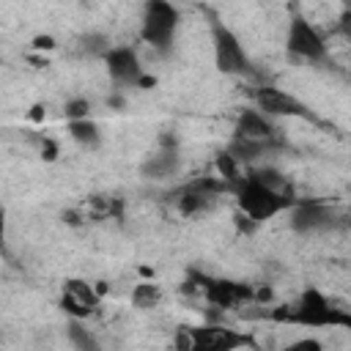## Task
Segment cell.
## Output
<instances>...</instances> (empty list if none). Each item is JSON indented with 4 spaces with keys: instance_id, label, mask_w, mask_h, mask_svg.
I'll list each match as a JSON object with an SVG mask.
<instances>
[{
    "instance_id": "1",
    "label": "cell",
    "mask_w": 351,
    "mask_h": 351,
    "mask_svg": "<svg viewBox=\"0 0 351 351\" xmlns=\"http://www.w3.org/2000/svg\"><path fill=\"white\" fill-rule=\"evenodd\" d=\"M274 321H285V324H299V326H348L351 329V313L335 307L324 291L318 288H304L302 296L296 299V304L291 307H274L271 310Z\"/></svg>"
},
{
    "instance_id": "5",
    "label": "cell",
    "mask_w": 351,
    "mask_h": 351,
    "mask_svg": "<svg viewBox=\"0 0 351 351\" xmlns=\"http://www.w3.org/2000/svg\"><path fill=\"white\" fill-rule=\"evenodd\" d=\"M178 30V11L165 3V0H151L143 8V25H140V36L145 44H151L154 49L167 52L173 44V36Z\"/></svg>"
},
{
    "instance_id": "9",
    "label": "cell",
    "mask_w": 351,
    "mask_h": 351,
    "mask_svg": "<svg viewBox=\"0 0 351 351\" xmlns=\"http://www.w3.org/2000/svg\"><path fill=\"white\" fill-rule=\"evenodd\" d=\"M225 189H230L222 178H197V181H189L181 192H178V208H181V214H203V211H208L214 203H217V197H219V192H225Z\"/></svg>"
},
{
    "instance_id": "4",
    "label": "cell",
    "mask_w": 351,
    "mask_h": 351,
    "mask_svg": "<svg viewBox=\"0 0 351 351\" xmlns=\"http://www.w3.org/2000/svg\"><path fill=\"white\" fill-rule=\"evenodd\" d=\"M211 49H214V66L222 74H230V77L252 74V60L230 27H225V25L211 27Z\"/></svg>"
},
{
    "instance_id": "24",
    "label": "cell",
    "mask_w": 351,
    "mask_h": 351,
    "mask_svg": "<svg viewBox=\"0 0 351 351\" xmlns=\"http://www.w3.org/2000/svg\"><path fill=\"white\" fill-rule=\"evenodd\" d=\"M340 30L346 33V38H351V14H343V22H340Z\"/></svg>"
},
{
    "instance_id": "10",
    "label": "cell",
    "mask_w": 351,
    "mask_h": 351,
    "mask_svg": "<svg viewBox=\"0 0 351 351\" xmlns=\"http://www.w3.org/2000/svg\"><path fill=\"white\" fill-rule=\"evenodd\" d=\"M60 307H63L74 321H82V318H88V315L96 313V307H99V291H96L90 282L71 277V280L63 282Z\"/></svg>"
},
{
    "instance_id": "19",
    "label": "cell",
    "mask_w": 351,
    "mask_h": 351,
    "mask_svg": "<svg viewBox=\"0 0 351 351\" xmlns=\"http://www.w3.org/2000/svg\"><path fill=\"white\" fill-rule=\"evenodd\" d=\"M63 112H66L69 121H85L88 112H90V101L88 99H71V101H66Z\"/></svg>"
},
{
    "instance_id": "3",
    "label": "cell",
    "mask_w": 351,
    "mask_h": 351,
    "mask_svg": "<svg viewBox=\"0 0 351 351\" xmlns=\"http://www.w3.org/2000/svg\"><path fill=\"white\" fill-rule=\"evenodd\" d=\"M244 346H252V337L225 324H200L181 335V351H239Z\"/></svg>"
},
{
    "instance_id": "13",
    "label": "cell",
    "mask_w": 351,
    "mask_h": 351,
    "mask_svg": "<svg viewBox=\"0 0 351 351\" xmlns=\"http://www.w3.org/2000/svg\"><path fill=\"white\" fill-rule=\"evenodd\" d=\"M233 140H241V143H252V145H266L274 140V126L271 121L258 112L255 107L252 110H241L239 121H236V137Z\"/></svg>"
},
{
    "instance_id": "2",
    "label": "cell",
    "mask_w": 351,
    "mask_h": 351,
    "mask_svg": "<svg viewBox=\"0 0 351 351\" xmlns=\"http://www.w3.org/2000/svg\"><path fill=\"white\" fill-rule=\"evenodd\" d=\"M233 195H236L239 211H241L247 219H252L255 225H258V222H266V219H271V217H277V214H282V211H291V208L296 206V200H293L291 192L271 189V186L261 184V181H258L255 176H250V173L241 178V184L233 189Z\"/></svg>"
},
{
    "instance_id": "25",
    "label": "cell",
    "mask_w": 351,
    "mask_h": 351,
    "mask_svg": "<svg viewBox=\"0 0 351 351\" xmlns=\"http://www.w3.org/2000/svg\"><path fill=\"white\" fill-rule=\"evenodd\" d=\"M33 121H41V107H33Z\"/></svg>"
},
{
    "instance_id": "8",
    "label": "cell",
    "mask_w": 351,
    "mask_h": 351,
    "mask_svg": "<svg viewBox=\"0 0 351 351\" xmlns=\"http://www.w3.org/2000/svg\"><path fill=\"white\" fill-rule=\"evenodd\" d=\"M255 110L266 118H310V110L288 90L274 85H261L255 90Z\"/></svg>"
},
{
    "instance_id": "20",
    "label": "cell",
    "mask_w": 351,
    "mask_h": 351,
    "mask_svg": "<svg viewBox=\"0 0 351 351\" xmlns=\"http://www.w3.org/2000/svg\"><path fill=\"white\" fill-rule=\"evenodd\" d=\"M282 351H326V348H324L321 340H315V337H299V340L288 343Z\"/></svg>"
},
{
    "instance_id": "17",
    "label": "cell",
    "mask_w": 351,
    "mask_h": 351,
    "mask_svg": "<svg viewBox=\"0 0 351 351\" xmlns=\"http://www.w3.org/2000/svg\"><path fill=\"white\" fill-rule=\"evenodd\" d=\"M66 335H69V343L74 346V351H101L96 335L90 329H85L80 321H71L66 326Z\"/></svg>"
},
{
    "instance_id": "21",
    "label": "cell",
    "mask_w": 351,
    "mask_h": 351,
    "mask_svg": "<svg viewBox=\"0 0 351 351\" xmlns=\"http://www.w3.org/2000/svg\"><path fill=\"white\" fill-rule=\"evenodd\" d=\"M41 156H44L47 162H52V159L58 156V145H55V140H49V137L41 140Z\"/></svg>"
},
{
    "instance_id": "23",
    "label": "cell",
    "mask_w": 351,
    "mask_h": 351,
    "mask_svg": "<svg viewBox=\"0 0 351 351\" xmlns=\"http://www.w3.org/2000/svg\"><path fill=\"white\" fill-rule=\"evenodd\" d=\"M255 302H271V288H255Z\"/></svg>"
},
{
    "instance_id": "11",
    "label": "cell",
    "mask_w": 351,
    "mask_h": 351,
    "mask_svg": "<svg viewBox=\"0 0 351 351\" xmlns=\"http://www.w3.org/2000/svg\"><path fill=\"white\" fill-rule=\"evenodd\" d=\"M335 211L326 203L318 200H299L291 208V228L296 233H315V230H326L335 225Z\"/></svg>"
},
{
    "instance_id": "14",
    "label": "cell",
    "mask_w": 351,
    "mask_h": 351,
    "mask_svg": "<svg viewBox=\"0 0 351 351\" xmlns=\"http://www.w3.org/2000/svg\"><path fill=\"white\" fill-rule=\"evenodd\" d=\"M176 167H178V154H176V148H165V151L154 154V156L143 165V173H145L148 178H165V176H170Z\"/></svg>"
},
{
    "instance_id": "22",
    "label": "cell",
    "mask_w": 351,
    "mask_h": 351,
    "mask_svg": "<svg viewBox=\"0 0 351 351\" xmlns=\"http://www.w3.org/2000/svg\"><path fill=\"white\" fill-rule=\"evenodd\" d=\"M33 47H36V49H52V47H55V38H52V36H36V38H33Z\"/></svg>"
},
{
    "instance_id": "6",
    "label": "cell",
    "mask_w": 351,
    "mask_h": 351,
    "mask_svg": "<svg viewBox=\"0 0 351 351\" xmlns=\"http://www.w3.org/2000/svg\"><path fill=\"white\" fill-rule=\"evenodd\" d=\"M285 49H288V55H293L296 60H307V63H321V60H326V55H329L324 36H321L318 27H315L307 16H302V14H293L291 22H288Z\"/></svg>"
},
{
    "instance_id": "12",
    "label": "cell",
    "mask_w": 351,
    "mask_h": 351,
    "mask_svg": "<svg viewBox=\"0 0 351 351\" xmlns=\"http://www.w3.org/2000/svg\"><path fill=\"white\" fill-rule=\"evenodd\" d=\"M104 63H107L110 77L115 82H121V85H143V80H145L140 58H137V52L132 47H112L104 55Z\"/></svg>"
},
{
    "instance_id": "15",
    "label": "cell",
    "mask_w": 351,
    "mask_h": 351,
    "mask_svg": "<svg viewBox=\"0 0 351 351\" xmlns=\"http://www.w3.org/2000/svg\"><path fill=\"white\" fill-rule=\"evenodd\" d=\"M69 134H71V140L74 143H80L82 148H99V143H101V132H99V126L90 121V118H85V121H69Z\"/></svg>"
},
{
    "instance_id": "7",
    "label": "cell",
    "mask_w": 351,
    "mask_h": 351,
    "mask_svg": "<svg viewBox=\"0 0 351 351\" xmlns=\"http://www.w3.org/2000/svg\"><path fill=\"white\" fill-rule=\"evenodd\" d=\"M195 282L200 285L206 302H211L219 310H233V307H241L247 302H255V288L247 282L217 280V277H203V274H195Z\"/></svg>"
},
{
    "instance_id": "16",
    "label": "cell",
    "mask_w": 351,
    "mask_h": 351,
    "mask_svg": "<svg viewBox=\"0 0 351 351\" xmlns=\"http://www.w3.org/2000/svg\"><path fill=\"white\" fill-rule=\"evenodd\" d=\"M214 162H217L219 178H222V181H225L230 189H236V186L241 184V178H244V176H241V165H239V159H236L230 151H219Z\"/></svg>"
},
{
    "instance_id": "18",
    "label": "cell",
    "mask_w": 351,
    "mask_h": 351,
    "mask_svg": "<svg viewBox=\"0 0 351 351\" xmlns=\"http://www.w3.org/2000/svg\"><path fill=\"white\" fill-rule=\"evenodd\" d=\"M159 302H162V288L156 282H140V285H134V291H132V304L134 307L151 310Z\"/></svg>"
}]
</instances>
